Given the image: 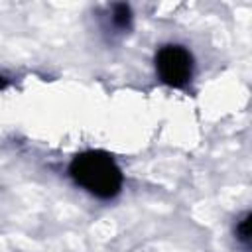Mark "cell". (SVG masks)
<instances>
[{"label":"cell","instance_id":"277c9868","mask_svg":"<svg viewBox=\"0 0 252 252\" xmlns=\"http://www.w3.org/2000/svg\"><path fill=\"white\" fill-rule=\"evenodd\" d=\"M236 238L244 244L250 242V213H246L238 222H236Z\"/></svg>","mask_w":252,"mask_h":252},{"label":"cell","instance_id":"7a4b0ae2","mask_svg":"<svg viewBox=\"0 0 252 252\" xmlns=\"http://www.w3.org/2000/svg\"><path fill=\"white\" fill-rule=\"evenodd\" d=\"M156 71L169 87H183L193 73V57L181 45H163L156 53Z\"/></svg>","mask_w":252,"mask_h":252},{"label":"cell","instance_id":"3957f363","mask_svg":"<svg viewBox=\"0 0 252 252\" xmlns=\"http://www.w3.org/2000/svg\"><path fill=\"white\" fill-rule=\"evenodd\" d=\"M112 22L114 26H118L120 30H126L132 22V12H130V6L128 4H116L114 10H112Z\"/></svg>","mask_w":252,"mask_h":252},{"label":"cell","instance_id":"6da1fadb","mask_svg":"<svg viewBox=\"0 0 252 252\" xmlns=\"http://www.w3.org/2000/svg\"><path fill=\"white\" fill-rule=\"evenodd\" d=\"M69 173L77 185L100 199H112L122 189V171L114 158L102 150L77 154L69 163Z\"/></svg>","mask_w":252,"mask_h":252}]
</instances>
